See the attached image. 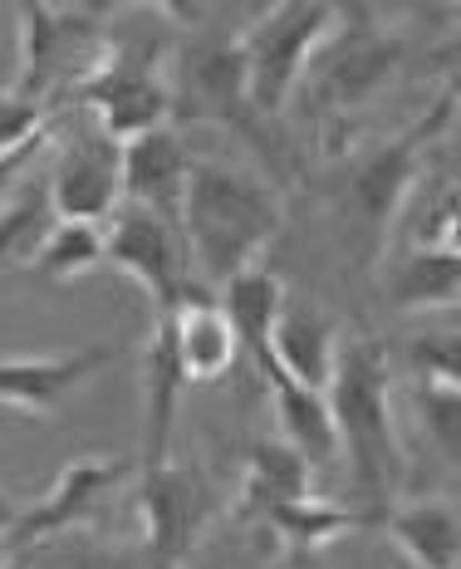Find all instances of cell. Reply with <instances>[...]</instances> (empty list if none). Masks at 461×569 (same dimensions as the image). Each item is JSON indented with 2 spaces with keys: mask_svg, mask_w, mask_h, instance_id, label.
I'll return each instance as SVG.
<instances>
[{
  "mask_svg": "<svg viewBox=\"0 0 461 569\" xmlns=\"http://www.w3.org/2000/svg\"><path fill=\"white\" fill-rule=\"evenodd\" d=\"M177 231L192 280L207 295H221L235 276L260 266L270 241L285 231V192L231 162H192Z\"/></svg>",
  "mask_w": 461,
  "mask_h": 569,
  "instance_id": "cell-1",
  "label": "cell"
},
{
  "mask_svg": "<svg viewBox=\"0 0 461 569\" xmlns=\"http://www.w3.org/2000/svg\"><path fill=\"white\" fill-rule=\"evenodd\" d=\"M334 442L344 457L353 491L373 506V520L393 506L403 481V437L393 422V359L378 335H344L334 353V373L324 388Z\"/></svg>",
  "mask_w": 461,
  "mask_h": 569,
  "instance_id": "cell-2",
  "label": "cell"
},
{
  "mask_svg": "<svg viewBox=\"0 0 461 569\" xmlns=\"http://www.w3.org/2000/svg\"><path fill=\"white\" fill-rule=\"evenodd\" d=\"M452 109H457V89H447L408 133L378 142L363 158H353V168L344 172V182H339V227H344V241L359 266H373L388 251V236H393L412 187H418L422 152H428V142L447 133Z\"/></svg>",
  "mask_w": 461,
  "mask_h": 569,
  "instance_id": "cell-3",
  "label": "cell"
},
{
  "mask_svg": "<svg viewBox=\"0 0 461 569\" xmlns=\"http://www.w3.org/2000/svg\"><path fill=\"white\" fill-rule=\"evenodd\" d=\"M403 59H408L403 34L378 26L373 10L339 6L334 30L324 34V44H319L310 69H304V84H310V99L319 113L353 118L388 89V79L398 74Z\"/></svg>",
  "mask_w": 461,
  "mask_h": 569,
  "instance_id": "cell-4",
  "label": "cell"
},
{
  "mask_svg": "<svg viewBox=\"0 0 461 569\" xmlns=\"http://www.w3.org/2000/svg\"><path fill=\"white\" fill-rule=\"evenodd\" d=\"M109 6H20V79L10 89L54 109L74 99L99 54L109 50Z\"/></svg>",
  "mask_w": 461,
  "mask_h": 569,
  "instance_id": "cell-5",
  "label": "cell"
},
{
  "mask_svg": "<svg viewBox=\"0 0 461 569\" xmlns=\"http://www.w3.org/2000/svg\"><path fill=\"white\" fill-rule=\"evenodd\" d=\"M339 6L319 0H275L251 26H241V64H245V99L255 118H280L290 93L304 84L314 50L334 30Z\"/></svg>",
  "mask_w": 461,
  "mask_h": 569,
  "instance_id": "cell-6",
  "label": "cell"
},
{
  "mask_svg": "<svg viewBox=\"0 0 461 569\" xmlns=\"http://www.w3.org/2000/svg\"><path fill=\"white\" fill-rule=\"evenodd\" d=\"M74 103H84L93 113V128L118 148L152 133V128H168V50L162 44L109 40V50L99 54L89 79L74 89Z\"/></svg>",
  "mask_w": 461,
  "mask_h": 569,
  "instance_id": "cell-7",
  "label": "cell"
},
{
  "mask_svg": "<svg viewBox=\"0 0 461 569\" xmlns=\"http://www.w3.org/2000/svg\"><path fill=\"white\" fill-rule=\"evenodd\" d=\"M168 103L172 123H221L255 138V113L245 99L241 30H182L177 50L168 54Z\"/></svg>",
  "mask_w": 461,
  "mask_h": 569,
  "instance_id": "cell-8",
  "label": "cell"
},
{
  "mask_svg": "<svg viewBox=\"0 0 461 569\" xmlns=\"http://www.w3.org/2000/svg\"><path fill=\"white\" fill-rule=\"evenodd\" d=\"M133 496H138V540L158 565L182 569L187 555L202 545L211 526V486L197 467L187 461H158V467L133 471Z\"/></svg>",
  "mask_w": 461,
  "mask_h": 569,
  "instance_id": "cell-9",
  "label": "cell"
},
{
  "mask_svg": "<svg viewBox=\"0 0 461 569\" xmlns=\"http://www.w3.org/2000/svg\"><path fill=\"white\" fill-rule=\"evenodd\" d=\"M103 266H113L118 276L143 284V295L152 300V315H168L177 300L202 290L192 280V266H187L182 231L138 207H118L103 221Z\"/></svg>",
  "mask_w": 461,
  "mask_h": 569,
  "instance_id": "cell-10",
  "label": "cell"
},
{
  "mask_svg": "<svg viewBox=\"0 0 461 569\" xmlns=\"http://www.w3.org/2000/svg\"><path fill=\"white\" fill-rule=\"evenodd\" d=\"M133 461L128 457H74L64 471L54 477V486L44 496L26 501V516L20 526L6 536V550H40L50 540H69L74 530L93 526V516L109 506V496L118 486L133 481Z\"/></svg>",
  "mask_w": 461,
  "mask_h": 569,
  "instance_id": "cell-11",
  "label": "cell"
},
{
  "mask_svg": "<svg viewBox=\"0 0 461 569\" xmlns=\"http://www.w3.org/2000/svg\"><path fill=\"white\" fill-rule=\"evenodd\" d=\"M54 221H84L103 227L123 207V172H118V142H109L99 128L69 133L54 152V168L44 177Z\"/></svg>",
  "mask_w": 461,
  "mask_h": 569,
  "instance_id": "cell-12",
  "label": "cell"
},
{
  "mask_svg": "<svg viewBox=\"0 0 461 569\" xmlns=\"http://www.w3.org/2000/svg\"><path fill=\"white\" fill-rule=\"evenodd\" d=\"M123 353V343H84V349L50 353V359H0V408L20 418H44Z\"/></svg>",
  "mask_w": 461,
  "mask_h": 569,
  "instance_id": "cell-13",
  "label": "cell"
},
{
  "mask_svg": "<svg viewBox=\"0 0 461 569\" xmlns=\"http://www.w3.org/2000/svg\"><path fill=\"white\" fill-rule=\"evenodd\" d=\"M118 172H123V207L152 211V217L177 227L187 172H192V152H187V142L172 123L123 142V148H118Z\"/></svg>",
  "mask_w": 461,
  "mask_h": 569,
  "instance_id": "cell-14",
  "label": "cell"
},
{
  "mask_svg": "<svg viewBox=\"0 0 461 569\" xmlns=\"http://www.w3.org/2000/svg\"><path fill=\"white\" fill-rule=\"evenodd\" d=\"M339 325L329 319L324 310L304 300H285V310L275 319V335H270V378H290L300 388H314L324 393L329 388V373H334V353H339Z\"/></svg>",
  "mask_w": 461,
  "mask_h": 569,
  "instance_id": "cell-15",
  "label": "cell"
},
{
  "mask_svg": "<svg viewBox=\"0 0 461 569\" xmlns=\"http://www.w3.org/2000/svg\"><path fill=\"white\" fill-rule=\"evenodd\" d=\"M168 329H172L177 369H182L187 383H217V378H227L235 369V359H241L235 335L227 325V310H221V300L207 290L177 300L168 310Z\"/></svg>",
  "mask_w": 461,
  "mask_h": 569,
  "instance_id": "cell-16",
  "label": "cell"
},
{
  "mask_svg": "<svg viewBox=\"0 0 461 569\" xmlns=\"http://www.w3.org/2000/svg\"><path fill=\"white\" fill-rule=\"evenodd\" d=\"M217 300H221V310H227V325L235 335L241 359L255 369V378H265L270 373V335H275V319L290 300L285 280L265 266H251L245 276H235Z\"/></svg>",
  "mask_w": 461,
  "mask_h": 569,
  "instance_id": "cell-17",
  "label": "cell"
},
{
  "mask_svg": "<svg viewBox=\"0 0 461 569\" xmlns=\"http://www.w3.org/2000/svg\"><path fill=\"white\" fill-rule=\"evenodd\" d=\"M251 526L265 530L285 555L304 560V555L329 550V545L339 536H349V530L369 526V516L353 511L349 501H329V496L310 491V496H294V501H280V506H270V511H260Z\"/></svg>",
  "mask_w": 461,
  "mask_h": 569,
  "instance_id": "cell-18",
  "label": "cell"
},
{
  "mask_svg": "<svg viewBox=\"0 0 461 569\" xmlns=\"http://www.w3.org/2000/svg\"><path fill=\"white\" fill-rule=\"evenodd\" d=\"M418 569H461V516L452 501H408L388 506L373 520Z\"/></svg>",
  "mask_w": 461,
  "mask_h": 569,
  "instance_id": "cell-19",
  "label": "cell"
},
{
  "mask_svg": "<svg viewBox=\"0 0 461 569\" xmlns=\"http://www.w3.org/2000/svg\"><path fill=\"white\" fill-rule=\"evenodd\" d=\"M461 300V251L457 246H412L388 270V305L403 315L457 310Z\"/></svg>",
  "mask_w": 461,
  "mask_h": 569,
  "instance_id": "cell-20",
  "label": "cell"
},
{
  "mask_svg": "<svg viewBox=\"0 0 461 569\" xmlns=\"http://www.w3.org/2000/svg\"><path fill=\"white\" fill-rule=\"evenodd\" d=\"M310 491H314L310 461L300 452H290L280 437H265V442H255L251 457H245V477H241V491H235L231 511L241 520H255L260 511H270V506L294 501V496H310Z\"/></svg>",
  "mask_w": 461,
  "mask_h": 569,
  "instance_id": "cell-21",
  "label": "cell"
},
{
  "mask_svg": "<svg viewBox=\"0 0 461 569\" xmlns=\"http://www.w3.org/2000/svg\"><path fill=\"white\" fill-rule=\"evenodd\" d=\"M182 388H187V378L177 369L168 315H158L152 319V339H148V452L138 467H158V461L172 457V427H177Z\"/></svg>",
  "mask_w": 461,
  "mask_h": 569,
  "instance_id": "cell-22",
  "label": "cell"
},
{
  "mask_svg": "<svg viewBox=\"0 0 461 569\" xmlns=\"http://www.w3.org/2000/svg\"><path fill=\"white\" fill-rule=\"evenodd\" d=\"M265 393H270V408H275V422H280V442H285L290 452H300L310 467L339 457L334 422H329L324 393L290 383V378H270Z\"/></svg>",
  "mask_w": 461,
  "mask_h": 569,
  "instance_id": "cell-23",
  "label": "cell"
},
{
  "mask_svg": "<svg viewBox=\"0 0 461 569\" xmlns=\"http://www.w3.org/2000/svg\"><path fill=\"white\" fill-rule=\"evenodd\" d=\"M54 231V207L44 182H20L16 192L0 201V270L10 266H26L34 251L44 246V236Z\"/></svg>",
  "mask_w": 461,
  "mask_h": 569,
  "instance_id": "cell-24",
  "label": "cell"
},
{
  "mask_svg": "<svg viewBox=\"0 0 461 569\" xmlns=\"http://www.w3.org/2000/svg\"><path fill=\"white\" fill-rule=\"evenodd\" d=\"M99 266H103V227H84V221H54V231L44 236V246L30 260V270L44 284H74Z\"/></svg>",
  "mask_w": 461,
  "mask_h": 569,
  "instance_id": "cell-25",
  "label": "cell"
},
{
  "mask_svg": "<svg viewBox=\"0 0 461 569\" xmlns=\"http://www.w3.org/2000/svg\"><path fill=\"white\" fill-rule=\"evenodd\" d=\"M40 550L54 569H168L143 550V540H54Z\"/></svg>",
  "mask_w": 461,
  "mask_h": 569,
  "instance_id": "cell-26",
  "label": "cell"
},
{
  "mask_svg": "<svg viewBox=\"0 0 461 569\" xmlns=\"http://www.w3.org/2000/svg\"><path fill=\"white\" fill-rule=\"evenodd\" d=\"M54 133V118L44 103L20 99L16 89H0V152H16L34 138H50Z\"/></svg>",
  "mask_w": 461,
  "mask_h": 569,
  "instance_id": "cell-27",
  "label": "cell"
},
{
  "mask_svg": "<svg viewBox=\"0 0 461 569\" xmlns=\"http://www.w3.org/2000/svg\"><path fill=\"white\" fill-rule=\"evenodd\" d=\"M418 418L428 422L447 457H457V432H461V388L457 383H418Z\"/></svg>",
  "mask_w": 461,
  "mask_h": 569,
  "instance_id": "cell-28",
  "label": "cell"
},
{
  "mask_svg": "<svg viewBox=\"0 0 461 569\" xmlns=\"http://www.w3.org/2000/svg\"><path fill=\"white\" fill-rule=\"evenodd\" d=\"M412 369H418V383H461L457 335L412 339Z\"/></svg>",
  "mask_w": 461,
  "mask_h": 569,
  "instance_id": "cell-29",
  "label": "cell"
},
{
  "mask_svg": "<svg viewBox=\"0 0 461 569\" xmlns=\"http://www.w3.org/2000/svg\"><path fill=\"white\" fill-rule=\"evenodd\" d=\"M50 138H54V133H50ZM50 138H34V142H26V148H16V152H0V201L16 192L20 177H26L34 162H40V152L50 148Z\"/></svg>",
  "mask_w": 461,
  "mask_h": 569,
  "instance_id": "cell-30",
  "label": "cell"
},
{
  "mask_svg": "<svg viewBox=\"0 0 461 569\" xmlns=\"http://www.w3.org/2000/svg\"><path fill=\"white\" fill-rule=\"evenodd\" d=\"M20 516H26V501H20V496H10V491H0V540L20 526Z\"/></svg>",
  "mask_w": 461,
  "mask_h": 569,
  "instance_id": "cell-31",
  "label": "cell"
},
{
  "mask_svg": "<svg viewBox=\"0 0 461 569\" xmlns=\"http://www.w3.org/2000/svg\"><path fill=\"white\" fill-rule=\"evenodd\" d=\"M0 569H10V550H6V540H0Z\"/></svg>",
  "mask_w": 461,
  "mask_h": 569,
  "instance_id": "cell-32",
  "label": "cell"
}]
</instances>
